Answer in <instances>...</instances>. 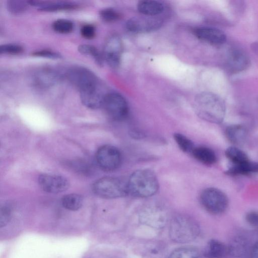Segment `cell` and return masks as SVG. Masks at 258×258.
Here are the masks:
<instances>
[{"instance_id":"6da1fadb","label":"cell","mask_w":258,"mask_h":258,"mask_svg":"<svg viewBox=\"0 0 258 258\" xmlns=\"http://www.w3.org/2000/svg\"><path fill=\"white\" fill-rule=\"evenodd\" d=\"M194 108L197 114L207 121L220 123L226 112L224 101L218 95L211 92H202L194 100Z\"/></svg>"},{"instance_id":"7a4b0ae2","label":"cell","mask_w":258,"mask_h":258,"mask_svg":"<svg viewBox=\"0 0 258 258\" xmlns=\"http://www.w3.org/2000/svg\"><path fill=\"white\" fill-rule=\"evenodd\" d=\"M200 233L198 223L186 214L174 215L169 224V235L171 240L176 243H186L195 240Z\"/></svg>"},{"instance_id":"3957f363","label":"cell","mask_w":258,"mask_h":258,"mask_svg":"<svg viewBox=\"0 0 258 258\" xmlns=\"http://www.w3.org/2000/svg\"><path fill=\"white\" fill-rule=\"evenodd\" d=\"M128 194L138 198H148L158 190L159 182L155 174L150 169L135 171L127 181Z\"/></svg>"},{"instance_id":"277c9868","label":"cell","mask_w":258,"mask_h":258,"mask_svg":"<svg viewBox=\"0 0 258 258\" xmlns=\"http://www.w3.org/2000/svg\"><path fill=\"white\" fill-rule=\"evenodd\" d=\"M93 192L105 199H116L128 194L127 181L117 177H104L96 180L92 185Z\"/></svg>"},{"instance_id":"5b68a950","label":"cell","mask_w":258,"mask_h":258,"mask_svg":"<svg viewBox=\"0 0 258 258\" xmlns=\"http://www.w3.org/2000/svg\"><path fill=\"white\" fill-rule=\"evenodd\" d=\"M200 199L203 208L214 215L224 213L228 206V199L226 195L221 190L214 187L203 190Z\"/></svg>"},{"instance_id":"8992f818","label":"cell","mask_w":258,"mask_h":258,"mask_svg":"<svg viewBox=\"0 0 258 258\" xmlns=\"http://www.w3.org/2000/svg\"><path fill=\"white\" fill-rule=\"evenodd\" d=\"M103 106L108 115L116 121L124 120L128 114V106L125 99L117 93H107Z\"/></svg>"},{"instance_id":"52a82bcc","label":"cell","mask_w":258,"mask_h":258,"mask_svg":"<svg viewBox=\"0 0 258 258\" xmlns=\"http://www.w3.org/2000/svg\"><path fill=\"white\" fill-rule=\"evenodd\" d=\"M98 166L105 171H112L117 169L122 161L120 151L115 147L106 145L100 147L96 154Z\"/></svg>"},{"instance_id":"ba28073f","label":"cell","mask_w":258,"mask_h":258,"mask_svg":"<svg viewBox=\"0 0 258 258\" xmlns=\"http://www.w3.org/2000/svg\"><path fill=\"white\" fill-rule=\"evenodd\" d=\"M66 76L70 82L75 86L79 91L91 86L99 81L96 76L88 69L80 67L69 69Z\"/></svg>"},{"instance_id":"9c48e42d","label":"cell","mask_w":258,"mask_h":258,"mask_svg":"<svg viewBox=\"0 0 258 258\" xmlns=\"http://www.w3.org/2000/svg\"><path fill=\"white\" fill-rule=\"evenodd\" d=\"M162 24V20L155 16H138L130 19L126 23V28L134 33H147L159 28Z\"/></svg>"},{"instance_id":"30bf717a","label":"cell","mask_w":258,"mask_h":258,"mask_svg":"<svg viewBox=\"0 0 258 258\" xmlns=\"http://www.w3.org/2000/svg\"><path fill=\"white\" fill-rule=\"evenodd\" d=\"M38 181L43 191L51 194H58L66 190L70 184L64 176L48 173L40 175Z\"/></svg>"},{"instance_id":"8fae6325","label":"cell","mask_w":258,"mask_h":258,"mask_svg":"<svg viewBox=\"0 0 258 258\" xmlns=\"http://www.w3.org/2000/svg\"><path fill=\"white\" fill-rule=\"evenodd\" d=\"M122 45L119 38L116 35L110 36L106 41L103 57L108 64L112 68H117L120 62Z\"/></svg>"},{"instance_id":"7c38bea8","label":"cell","mask_w":258,"mask_h":258,"mask_svg":"<svg viewBox=\"0 0 258 258\" xmlns=\"http://www.w3.org/2000/svg\"><path fill=\"white\" fill-rule=\"evenodd\" d=\"M82 103L91 109H98L103 106L106 94L99 83L86 90L79 92Z\"/></svg>"},{"instance_id":"4fadbf2b","label":"cell","mask_w":258,"mask_h":258,"mask_svg":"<svg viewBox=\"0 0 258 258\" xmlns=\"http://www.w3.org/2000/svg\"><path fill=\"white\" fill-rule=\"evenodd\" d=\"M250 63L247 53L239 48L230 50L226 59V67L232 73H237L246 69Z\"/></svg>"},{"instance_id":"5bb4252c","label":"cell","mask_w":258,"mask_h":258,"mask_svg":"<svg viewBox=\"0 0 258 258\" xmlns=\"http://www.w3.org/2000/svg\"><path fill=\"white\" fill-rule=\"evenodd\" d=\"M60 77V74L54 69L44 68L38 70L34 73L33 82L38 88H48L57 84Z\"/></svg>"},{"instance_id":"9a60e30c","label":"cell","mask_w":258,"mask_h":258,"mask_svg":"<svg viewBox=\"0 0 258 258\" xmlns=\"http://www.w3.org/2000/svg\"><path fill=\"white\" fill-rule=\"evenodd\" d=\"M200 39L215 45H220L226 41L225 34L221 30L210 27H200L194 31Z\"/></svg>"},{"instance_id":"2e32d148","label":"cell","mask_w":258,"mask_h":258,"mask_svg":"<svg viewBox=\"0 0 258 258\" xmlns=\"http://www.w3.org/2000/svg\"><path fill=\"white\" fill-rule=\"evenodd\" d=\"M143 222L154 226H163L166 220L165 212L156 207H149L144 210L141 215Z\"/></svg>"},{"instance_id":"e0dca14e","label":"cell","mask_w":258,"mask_h":258,"mask_svg":"<svg viewBox=\"0 0 258 258\" xmlns=\"http://www.w3.org/2000/svg\"><path fill=\"white\" fill-rule=\"evenodd\" d=\"M28 2L29 5L37 7L40 11L45 12L71 10L76 7L75 4L69 2L39 1H29Z\"/></svg>"},{"instance_id":"ac0fdd59","label":"cell","mask_w":258,"mask_h":258,"mask_svg":"<svg viewBox=\"0 0 258 258\" xmlns=\"http://www.w3.org/2000/svg\"><path fill=\"white\" fill-rule=\"evenodd\" d=\"M204 254L206 258H226L228 254V246L218 240L212 239L208 242Z\"/></svg>"},{"instance_id":"d6986e66","label":"cell","mask_w":258,"mask_h":258,"mask_svg":"<svg viewBox=\"0 0 258 258\" xmlns=\"http://www.w3.org/2000/svg\"><path fill=\"white\" fill-rule=\"evenodd\" d=\"M137 9L144 16H155L163 12L164 6L160 2L145 0L138 3Z\"/></svg>"},{"instance_id":"ffe728a7","label":"cell","mask_w":258,"mask_h":258,"mask_svg":"<svg viewBox=\"0 0 258 258\" xmlns=\"http://www.w3.org/2000/svg\"><path fill=\"white\" fill-rule=\"evenodd\" d=\"M191 154L197 160L206 165L213 164L217 161L214 151L207 147H195Z\"/></svg>"},{"instance_id":"44dd1931","label":"cell","mask_w":258,"mask_h":258,"mask_svg":"<svg viewBox=\"0 0 258 258\" xmlns=\"http://www.w3.org/2000/svg\"><path fill=\"white\" fill-rule=\"evenodd\" d=\"M228 256L231 258H250L251 249H248V246L243 239L238 238L232 244L228 246Z\"/></svg>"},{"instance_id":"7402d4cb","label":"cell","mask_w":258,"mask_h":258,"mask_svg":"<svg viewBox=\"0 0 258 258\" xmlns=\"http://www.w3.org/2000/svg\"><path fill=\"white\" fill-rule=\"evenodd\" d=\"M258 172V163L250 160L238 164H232L227 171L232 175H246Z\"/></svg>"},{"instance_id":"603a6c76","label":"cell","mask_w":258,"mask_h":258,"mask_svg":"<svg viewBox=\"0 0 258 258\" xmlns=\"http://www.w3.org/2000/svg\"><path fill=\"white\" fill-rule=\"evenodd\" d=\"M228 140L234 144H241L246 138L245 129L240 125H232L228 126L225 131Z\"/></svg>"},{"instance_id":"cb8c5ba5","label":"cell","mask_w":258,"mask_h":258,"mask_svg":"<svg viewBox=\"0 0 258 258\" xmlns=\"http://www.w3.org/2000/svg\"><path fill=\"white\" fill-rule=\"evenodd\" d=\"M61 203L66 209L77 211L82 206L83 198L80 195L70 194L63 196L61 200Z\"/></svg>"},{"instance_id":"d4e9b609","label":"cell","mask_w":258,"mask_h":258,"mask_svg":"<svg viewBox=\"0 0 258 258\" xmlns=\"http://www.w3.org/2000/svg\"><path fill=\"white\" fill-rule=\"evenodd\" d=\"M227 158L232 164H238L249 161V158L245 152L235 147H230L225 151Z\"/></svg>"},{"instance_id":"484cf974","label":"cell","mask_w":258,"mask_h":258,"mask_svg":"<svg viewBox=\"0 0 258 258\" xmlns=\"http://www.w3.org/2000/svg\"><path fill=\"white\" fill-rule=\"evenodd\" d=\"M167 258H200V256L196 248L183 247L175 249Z\"/></svg>"},{"instance_id":"4316f807","label":"cell","mask_w":258,"mask_h":258,"mask_svg":"<svg viewBox=\"0 0 258 258\" xmlns=\"http://www.w3.org/2000/svg\"><path fill=\"white\" fill-rule=\"evenodd\" d=\"M79 51L86 55H90L93 57L96 63L101 66L103 64L104 57L99 51L94 46L83 44L81 45L78 47Z\"/></svg>"},{"instance_id":"83f0119b","label":"cell","mask_w":258,"mask_h":258,"mask_svg":"<svg viewBox=\"0 0 258 258\" xmlns=\"http://www.w3.org/2000/svg\"><path fill=\"white\" fill-rule=\"evenodd\" d=\"M173 138L179 148L184 152L191 153L195 147L192 141L183 134L175 133Z\"/></svg>"},{"instance_id":"f1b7e54d","label":"cell","mask_w":258,"mask_h":258,"mask_svg":"<svg viewBox=\"0 0 258 258\" xmlns=\"http://www.w3.org/2000/svg\"><path fill=\"white\" fill-rule=\"evenodd\" d=\"M8 11L14 15L21 14L26 11L29 5L28 1L9 0L7 2Z\"/></svg>"},{"instance_id":"f546056e","label":"cell","mask_w":258,"mask_h":258,"mask_svg":"<svg viewBox=\"0 0 258 258\" xmlns=\"http://www.w3.org/2000/svg\"><path fill=\"white\" fill-rule=\"evenodd\" d=\"M53 29L60 34H68L74 29L73 22L67 19H58L52 24Z\"/></svg>"},{"instance_id":"4dcf8cb0","label":"cell","mask_w":258,"mask_h":258,"mask_svg":"<svg viewBox=\"0 0 258 258\" xmlns=\"http://www.w3.org/2000/svg\"><path fill=\"white\" fill-rule=\"evenodd\" d=\"M102 20L106 22H113L119 19L120 14L112 8H106L99 12Z\"/></svg>"},{"instance_id":"1f68e13d","label":"cell","mask_w":258,"mask_h":258,"mask_svg":"<svg viewBox=\"0 0 258 258\" xmlns=\"http://www.w3.org/2000/svg\"><path fill=\"white\" fill-rule=\"evenodd\" d=\"M23 51V48L18 44H5L0 46V53L15 55L21 53Z\"/></svg>"},{"instance_id":"d6a6232c","label":"cell","mask_w":258,"mask_h":258,"mask_svg":"<svg viewBox=\"0 0 258 258\" xmlns=\"http://www.w3.org/2000/svg\"><path fill=\"white\" fill-rule=\"evenodd\" d=\"M11 218V210L8 207L2 208L0 213V227L6 226Z\"/></svg>"},{"instance_id":"836d02e7","label":"cell","mask_w":258,"mask_h":258,"mask_svg":"<svg viewBox=\"0 0 258 258\" xmlns=\"http://www.w3.org/2000/svg\"><path fill=\"white\" fill-rule=\"evenodd\" d=\"M81 34L86 39H92L95 35V27L90 24L85 25L81 29Z\"/></svg>"},{"instance_id":"e575fe53","label":"cell","mask_w":258,"mask_h":258,"mask_svg":"<svg viewBox=\"0 0 258 258\" xmlns=\"http://www.w3.org/2000/svg\"><path fill=\"white\" fill-rule=\"evenodd\" d=\"M246 221L251 226L258 228V212L251 211L247 213Z\"/></svg>"},{"instance_id":"d590c367","label":"cell","mask_w":258,"mask_h":258,"mask_svg":"<svg viewBox=\"0 0 258 258\" xmlns=\"http://www.w3.org/2000/svg\"><path fill=\"white\" fill-rule=\"evenodd\" d=\"M33 55L37 56L54 59L59 58L60 57V55L59 54L49 50H41L36 51L34 52Z\"/></svg>"},{"instance_id":"8d00e7d4","label":"cell","mask_w":258,"mask_h":258,"mask_svg":"<svg viewBox=\"0 0 258 258\" xmlns=\"http://www.w3.org/2000/svg\"><path fill=\"white\" fill-rule=\"evenodd\" d=\"M250 258H258V241L251 247Z\"/></svg>"}]
</instances>
